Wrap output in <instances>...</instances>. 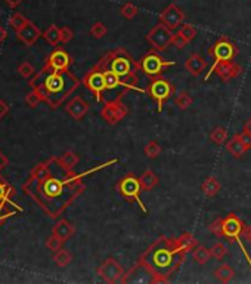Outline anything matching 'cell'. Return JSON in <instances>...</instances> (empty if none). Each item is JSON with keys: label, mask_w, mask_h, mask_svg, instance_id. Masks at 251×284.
Returning <instances> with one entry per match:
<instances>
[{"label": "cell", "mask_w": 251, "mask_h": 284, "mask_svg": "<svg viewBox=\"0 0 251 284\" xmlns=\"http://www.w3.org/2000/svg\"><path fill=\"white\" fill-rule=\"evenodd\" d=\"M198 246L197 238L191 233H184L177 238L160 237L144 251L136 265L123 278V283L137 269H144L151 277V283H168L170 277L184 265L188 253Z\"/></svg>", "instance_id": "1"}, {"label": "cell", "mask_w": 251, "mask_h": 284, "mask_svg": "<svg viewBox=\"0 0 251 284\" xmlns=\"http://www.w3.org/2000/svg\"><path fill=\"white\" fill-rule=\"evenodd\" d=\"M83 178L84 175H76L68 169L61 176H56L52 172L43 181L30 178L34 186L33 191H27V194L31 196L50 217H56L86 190Z\"/></svg>", "instance_id": "2"}, {"label": "cell", "mask_w": 251, "mask_h": 284, "mask_svg": "<svg viewBox=\"0 0 251 284\" xmlns=\"http://www.w3.org/2000/svg\"><path fill=\"white\" fill-rule=\"evenodd\" d=\"M79 79L69 71H53L46 64L40 73L34 74L30 86L40 95L42 101L48 102L50 108H58L69 93L79 87Z\"/></svg>", "instance_id": "3"}, {"label": "cell", "mask_w": 251, "mask_h": 284, "mask_svg": "<svg viewBox=\"0 0 251 284\" xmlns=\"http://www.w3.org/2000/svg\"><path fill=\"white\" fill-rule=\"evenodd\" d=\"M96 68L111 71L121 83V87L127 90H136L139 93H147V89L139 87V77L137 73L140 71L139 62H136L133 58L127 53L124 48H117L105 53L99 61L96 62Z\"/></svg>", "instance_id": "4"}, {"label": "cell", "mask_w": 251, "mask_h": 284, "mask_svg": "<svg viewBox=\"0 0 251 284\" xmlns=\"http://www.w3.org/2000/svg\"><path fill=\"white\" fill-rule=\"evenodd\" d=\"M245 227H247V224L238 216L236 213L231 212V213L226 215V217H223V220H222V238H226L229 243H236L239 246L241 251L244 253L247 264L251 268V256L250 253L247 251V247H245L244 241H242Z\"/></svg>", "instance_id": "5"}, {"label": "cell", "mask_w": 251, "mask_h": 284, "mask_svg": "<svg viewBox=\"0 0 251 284\" xmlns=\"http://www.w3.org/2000/svg\"><path fill=\"white\" fill-rule=\"evenodd\" d=\"M117 191L129 201H134L139 204V207L142 209V212L145 215H148V209L147 206L144 204V201L140 200V193L144 191L142 190V185H140V181L139 178L134 175V173H127L124 175L120 181L117 182Z\"/></svg>", "instance_id": "6"}, {"label": "cell", "mask_w": 251, "mask_h": 284, "mask_svg": "<svg viewBox=\"0 0 251 284\" xmlns=\"http://www.w3.org/2000/svg\"><path fill=\"white\" fill-rule=\"evenodd\" d=\"M176 62L174 61H167L164 59L155 49L150 50L145 56H142V59L139 61V68L142 73H145V76H148L151 79L155 77H161L163 71L168 67H173Z\"/></svg>", "instance_id": "7"}, {"label": "cell", "mask_w": 251, "mask_h": 284, "mask_svg": "<svg viewBox=\"0 0 251 284\" xmlns=\"http://www.w3.org/2000/svg\"><path fill=\"white\" fill-rule=\"evenodd\" d=\"M174 92H176V87L164 77L152 79L151 83L148 84V87H147V93L152 98V101H155L158 113L163 111L164 104L174 95Z\"/></svg>", "instance_id": "8"}, {"label": "cell", "mask_w": 251, "mask_h": 284, "mask_svg": "<svg viewBox=\"0 0 251 284\" xmlns=\"http://www.w3.org/2000/svg\"><path fill=\"white\" fill-rule=\"evenodd\" d=\"M126 95V92H121L116 100L108 101L103 104V108L100 110V117L103 118L108 124L116 126L117 123H120L123 118L129 114L127 107L123 102V97Z\"/></svg>", "instance_id": "9"}, {"label": "cell", "mask_w": 251, "mask_h": 284, "mask_svg": "<svg viewBox=\"0 0 251 284\" xmlns=\"http://www.w3.org/2000/svg\"><path fill=\"white\" fill-rule=\"evenodd\" d=\"M173 36L174 34H173V31L170 28H167L164 24L158 22V24H155L150 31H148L147 40H148V43L157 52H164L171 45Z\"/></svg>", "instance_id": "10"}, {"label": "cell", "mask_w": 251, "mask_h": 284, "mask_svg": "<svg viewBox=\"0 0 251 284\" xmlns=\"http://www.w3.org/2000/svg\"><path fill=\"white\" fill-rule=\"evenodd\" d=\"M208 55L214 59L213 62H228V61H234L235 56L238 55V48L226 36H222L208 49Z\"/></svg>", "instance_id": "11"}, {"label": "cell", "mask_w": 251, "mask_h": 284, "mask_svg": "<svg viewBox=\"0 0 251 284\" xmlns=\"http://www.w3.org/2000/svg\"><path fill=\"white\" fill-rule=\"evenodd\" d=\"M96 272H98V275H99L103 281H106V283L110 284L123 283V278H124V275H126L123 267L118 264L114 258L105 259L99 267H98Z\"/></svg>", "instance_id": "12"}, {"label": "cell", "mask_w": 251, "mask_h": 284, "mask_svg": "<svg viewBox=\"0 0 251 284\" xmlns=\"http://www.w3.org/2000/svg\"><path fill=\"white\" fill-rule=\"evenodd\" d=\"M242 68L238 66L234 61H228V62H213V66L210 68V71L207 73V76L204 77V80L207 82L210 79L211 74H218L220 80L223 83H228L231 80H234L235 77H238L241 74Z\"/></svg>", "instance_id": "13"}, {"label": "cell", "mask_w": 251, "mask_h": 284, "mask_svg": "<svg viewBox=\"0 0 251 284\" xmlns=\"http://www.w3.org/2000/svg\"><path fill=\"white\" fill-rule=\"evenodd\" d=\"M83 84L95 95V98L98 102L103 101V92H105V79L102 71L92 68L87 71V74L84 76Z\"/></svg>", "instance_id": "14"}, {"label": "cell", "mask_w": 251, "mask_h": 284, "mask_svg": "<svg viewBox=\"0 0 251 284\" xmlns=\"http://www.w3.org/2000/svg\"><path fill=\"white\" fill-rule=\"evenodd\" d=\"M158 19L161 24H164L167 28L173 31V30L179 28V25H182L185 22V14L179 6H176L174 3H170L166 9H163Z\"/></svg>", "instance_id": "15"}, {"label": "cell", "mask_w": 251, "mask_h": 284, "mask_svg": "<svg viewBox=\"0 0 251 284\" xmlns=\"http://www.w3.org/2000/svg\"><path fill=\"white\" fill-rule=\"evenodd\" d=\"M71 64L73 58L64 49H55L46 61V66L53 71H67Z\"/></svg>", "instance_id": "16"}, {"label": "cell", "mask_w": 251, "mask_h": 284, "mask_svg": "<svg viewBox=\"0 0 251 284\" xmlns=\"http://www.w3.org/2000/svg\"><path fill=\"white\" fill-rule=\"evenodd\" d=\"M17 37L24 45L33 46L34 43L42 37V31H40V28H39L34 22L28 21V22L24 25V28H21V30L18 31Z\"/></svg>", "instance_id": "17"}, {"label": "cell", "mask_w": 251, "mask_h": 284, "mask_svg": "<svg viewBox=\"0 0 251 284\" xmlns=\"http://www.w3.org/2000/svg\"><path fill=\"white\" fill-rule=\"evenodd\" d=\"M65 111L74 120H82L89 111V104L82 97H74L69 102H67Z\"/></svg>", "instance_id": "18"}, {"label": "cell", "mask_w": 251, "mask_h": 284, "mask_svg": "<svg viewBox=\"0 0 251 284\" xmlns=\"http://www.w3.org/2000/svg\"><path fill=\"white\" fill-rule=\"evenodd\" d=\"M185 68L188 73H191V76L194 77H198L204 73V70L207 68V62L205 59L198 55V53H192L186 61H185Z\"/></svg>", "instance_id": "19"}, {"label": "cell", "mask_w": 251, "mask_h": 284, "mask_svg": "<svg viewBox=\"0 0 251 284\" xmlns=\"http://www.w3.org/2000/svg\"><path fill=\"white\" fill-rule=\"evenodd\" d=\"M52 234L59 237L61 240L67 241L74 234V227L68 222L67 219H61L55 224V227L52 228Z\"/></svg>", "instance_id": "20"}, {"label": "cell", "mask_w": 251, "mask_h": 284, "mask_svg": "<svg viewBox=\"0 0 251 284\" xmlns=\"http://www.w3.org/2000/svg\"><path fill=\"white\" fill-rule=\"evenodd\" d=\"M220 190H222V185H220V182H219L214 176H208V178H205V181H204L202 185H201V191H202L204 196L208 197V199L216 197Z\"/></svg>", "instance_id": "21"}, {"label": "cell", "mask_w": 251, "mask_h": 284, "mask_svg": "<svg viewBox=\"0 0 251 284\" xmlns=\"http://www.w3.org/2000/svg\"><path fill=\"white\" fill-rule=\"evenodd\" d=\"M139 181H140V185H142V190L144 191H151L154 190L158 182H160V178L152 172V170H145L140 176H139Z\"/></svg>", "instance_id": "22"}, {"label": "cell", "mask_w": 251, "mask_h": 284, "mask_svg": "<svg viewBox=\"0 0 251 284\" xmlns=\"http://www.w3.org/2000/svg\"><path fill=\"white\" fill-rule=\"evenodd\" d=\"M226 150L229 151L235 159H239V157H242V155L248 151V148H247L238 138L232 136V139L226 141Z\"/></svg>", "instance_id": "23"}, {"label": "cell", "mask_w": 251, "mask_h": 284, "mask_svg": "<svg viewBox=\"0 0 251 284\" xmlns=\"http://www.w3.org/2000/svg\"><path fill=\"white\" fill-rule=\"evenodd\" d=\"M235 269L231 265H226V264H223V265H220V267L214 271V275H216V278H218L220 283H229V281H232L235 277Z\"/></svg>", "instance_id": "24"}, {"label": "cell", "mask_w": 251, "mask_h": 284, "mask_svg": "<svg viewBox=\"0 0 251 284\" xmlns=\"http://www.w3.org/2000/svg\"><path fill=\"white\" fill-rule=\"evenodd\" d=\"M43 37L50 46H58L61 43V28L58 25L52 24V25H49V28L43 33Z\"/></svg>", "instance_id": "25"}, {"label": "cell", "mask_w": 251, "mask_h": 284, "mask_svg": "<svg viewBox=\"0 0 251 284\" xmlns=\"http://www.w3.org/2000/svg\"><path fill=\"white\" fill-rule=\"evenodd\" d=\"M192 258H194V261L198 265H205L210 261V258H211V251H210V249L204 247V246H197L192 250Z\"/></svg>", "instance_id": "26"}, {"label": "cell", "mask_w": 251, "mask_h": 284, "mask_svg": "<svg viewBox=\"0 0 251 284\" xmlns=\"http://www.w3.org/2000/svg\"><path fill=\"white\" fill-rule=\"evenodd\" d=\"M58 160H59V163L65 167V169L73 170V167L77 166V163L80 162V157H79L76 152H73V151H67V152H64Z\"/></svg>", "instance_id": "27"}, {"label": "cell", "mask_w": 251, "mask_h": 284, "mask_svg": "<svg viewBox=\"0 0 251 284\" xmlns=\"http://www.w3.org/2000/svg\"><path fill=\"white\" fill-rule=\"evenodd\" d=\"M71 261H73V256H71V253L67 249H59L58 251H55V255H53V262L58 267H68L71 264Z\"/></svg>", "instance_id": "28"}, {"label": "cell", "mask_w": 251, "mask_h": 284, "mask_svg": "<svg viewBox=\"0 0 251 284\" xmlns=\"http://www.w3.org/2000/svg\"><path fill=\"white\" fill-rule=\"evenodd\" d=\"M210 141L213 144H216V145H223L228 141V131H226V128H223V126L214 128L211 131V134H210Z\"/></svg>", "instance_id": "29"}, {"label": "cell", "mask_w": 251, "mask_h": 284, "mask_svg": "<svg viewBox=\"0 0 251 284\" xmlns=\"http://www.w3.org/2000/svg\"><path fill=\"white\" fill-rule=\"evenodd\" d=\"M192 97L189 95V92H186V90H181L176 97H174V105L176 107H179L181 110H188L191 105H192Z\"/></svg>", "instance_id": "30"}, {"label": "cell", "mask_w": 251, "mask_h": 284, "mask_svg": "<svg viewBox=\"0 0 251 284\" xmlns=\"http://www.w3.org/2000/svg\"><path fill=\"white\" fill-rule=\"evenodd\" d=\"M120 14L126 18V19H133V18L137 17V14H139V8H137L136 5H133V3H130V2H126V3L121 5Z\"/></svg>", "instance_id": "31"}, {"label": "cell", "mask_w": 251, "mask_h": 284, "mask_svg": "<svg viewBox=\"0 0 251 284\" xmlns=\"http://www.w3.org/2000/svg\"><path fill=\"white\" fill-rule=\"evenodd\" d=\"M144 152H145V155H147L148 159H157V157L163 152V148H161V145H160L157 141H150V142L145 145Z\"/></svg>", "instance_id": "32"}, {"label": "cell", "mask_w": 251, "mask_h": 284, "mask_svg": "<svg viewBox=\"0 0 251 284\" xmlns=\"http://www.w3.org/2000/svg\"><path fill=\"white\" fill-rule=\"evenodd\" d=\"M177 33L181 34L185 40L189 43V42H192L197 37V28L194 25H191V24H182Z\"/></svg>", "instance_id": "33"}, {"label": "cell", "mask_w": 251, "mask_h": 284, "mask_svg": "<svg viewBox=\"0 0 251 284\" xmlns=\"http://www.w3.org/2000/svg\"><path fill=\"white\" fill-rule=\"evenodd\" d=\"M27 22H28V19L24 17L22 14H19V12L14 14V15L11 17V19H9V25H11L17 33L21 28H24V25H25Z\"/></svg>", "instance_id": "34"}, {"label": "cell", "mask_w": 251, "mask_h": 284, "mask_svg": "<svg viewBox=\"0 0 251 284\" xmlns=\"http://www.w3.org/2000/svg\"><path fill=\"white\" fill-rule=\"evenodd\" d=\"M210 251H211V258H214L218 261H222L228 255V249H226V246L223 243H214L210 247Z\"/></svg>", "instance_id": "35"}, {"label": "cell", "mask_w": 251, "mask_h": 284, "mask_svg": "<svg viewBox=\"0 0 251 284\" xmlns=\"http://www.w3.org/2000/svg\"><path fill=\"white\" fill-rule=\"evenodd\" d=\"M62 244H64V240H61L59 237H56V235H50L49 238H48V241H46V247L49 249L50 251H58L59 249H62Z\"/></svg>", "instance_id": "36"}, {"label": "cell", "mask_w": 251, "mask_h": 284, "mask_svg": "<svg viewBox=\"0 0 251 284\" xmlns=\"http://www.w3.org/2000/svg\"><path fill=\"white\" fill-rule=\"evenodd\" d=\"M89 33H90L92 37H95V39H102L105 34L108 33V30H106V27H105L102 22L98 21V22H95V24L90 27V31H89Z\"/></svg>", "instance_id": "37"}, {"label": "cell", "mask_w": 251, "mask_h": 284, "mask_svg": "<svg viewBox=\"0 0 251 284\" xmlns=\"http://www.w3.org/2000/svg\"><path fill=\"white\" fill-rule=\"evenodd\" d=\"M18 73L24 77V79H31L34 74H35V71H34V67L30 64V62H22L19 67H18Z\"/></svg>", "instance_id": "38"}, {"label": "cell", "mask_w": 251, "mask_h": 284, "mask_svg": "<svg viewBox=\"0 0 251 284\" xmlns=\"http://www.w3.org/2000/svg\"><path fill=\"white\" fill-rule=\"evenodd\" d=\"M222 220H223V217H218L208 225V231L219 237V238H222Z\"/></svg>", "instance_id": "39"}, {"label": "cell", "mask_w": 251, "mask_h": 284, "mask_svg": "<svg viewBox=\"0 0 251 284\" xmlns=\"http://www.w3.org/2000/svg\"><path fill=\"white\" fill-rule=\"evenodd\" d=\"M25 102H27V105L28 107H31V108H34V107H37L40 102H42V98H40V95L35 92V90H31L27 97H25Z\"/></svg>", "instance_id": "40"}, {"label": "cell", "mask_w": 251, "mask_h": 284, "mask_svg": "<svg viewBox=\"0 0 251 284\" xmlns=\"http://www.w3.org/2000/svg\"><path fill=\"white\" fill-rule=\"evenodd\" d=\"M74 37V33L69 27H62L61 28V43L62 45H67L68 42H71Z\"/></svg>", "instance_id": "41"}, {"label": "cell", "mask_w": 251, "mask_h": 284, "mask_svg": "<svg viewBox=\"0 0 251 284\" xmlns=\"http://www.w3.org/2000/svg\"><path fill=\"white\" fill-rule=\"evenodd\" d=\"M235 138H238L248 150H251V134L248 132H245V131H242V132H239V134H235L234 135Z\"/></svg>", "instance_id": "42"}, {"label": "cell", "mask_w": 251, "mask_h": 284, "mask_svg": "<svg viewBox=\"0 0 251 284\" xmlns=\"http://www.w3.org/2000/svg\"><path fill=\"white\" fill-rule=\"evenodd\" d=\"M171 45H174L177 49H184L185 46L188 45V42L185 40L184 37L181 36L179 33H176L174 36H173V42H171Z\"/></svg>", "instance_id": "43"}, {"label": "cell", "mask_w": 251, "mask_h": 284, "mask_svg": "<svg viewBox=\"0 0 251 284\" xmlns=\"http://www.w3.org/2000/svg\"><path fill=\"white\" fill-rule=\"evenodd\" d=\"M9 113V105L3 100H0V118H3Z\"/></svg>", "instance_id": "44"}, {"label": "cell", "mask_w": 251, "mask_h": 284, "mask_svg": "<svg viewBox=\"0 0 251 284\" xmlns=\"http://www.w3.org/2000/svg\"><path fill=\"white\" fill-rule=\"evenodd\" d=\"M8 199V185L0 182V201H5Z\"/></svg>", "instance_id": "45"}, {"label": "cell", "mask_w": 251, "mask_h": 284, "mask_svg": "<svg viewBox=\"0 0 251 284\" xmlns=\"http://www.w3.org/2000/svg\"><path fill=\"white\" fill-rule=\"evenodd\" d=\"M22 2H24V0H5V3H6L9 8H12V9H14V8H17V6H19Z\"/></svg>", "instance_id": "46"}, {"label": "cell", "mask_w": 251, "mask_h": 284, "mask_svg": "<svg viewBox=\"0 0 251 284\" xmlns=\"http://www.w3.org/2000/svg\"><path fill=\"white\" fill-rule=\"evenodd\" d=\"M8 163H9V162H8V157H6L3 152H0V170H3L5 167L8 166Z\"/></svg>", "instance_id": "47"}, {"label": "cell", "mask_w": 251, "mask_h": 284, "mask_svg": "<svg viewBox=\"0 0 251 284\" xmlns=\"http://www.w3.org/2000/svg\"><path fill=\"white\" fill-rule=\"evenodd\" d=\"M244 238H245L248 243H251V225H247V227H245V230H244Z\"/></svg>", "instance_id": "48"}, {"label": "cell", "mask_w": 251, "mask_h": 284, "mask_svg": "<svg viewBox=\"0 0 251 284\" xmlns=\"http://www.w3.org/2000/svg\"><path fill=\"white\" fill-rule=\"evenodd\" d=\"M6 37H8V33H6V30L0 25V43H3L5 40H6Z\"/></svg>", "instance_id": "49"}, {"label": "cell", "mask_w": 251, "mask_h": 284, "mask_svg": "<svg viewBox=\"0 0 251 284\" xmlns=\"http://www.w3.org/2000/svg\"><path fill=\"white\" fill-rule=\"evenodd\" d=\"M242 131H245V132H248L251 134V118H248L245 123H244V126H242Z\"/></svg>", "instance_id": "50"}]
</instances>
